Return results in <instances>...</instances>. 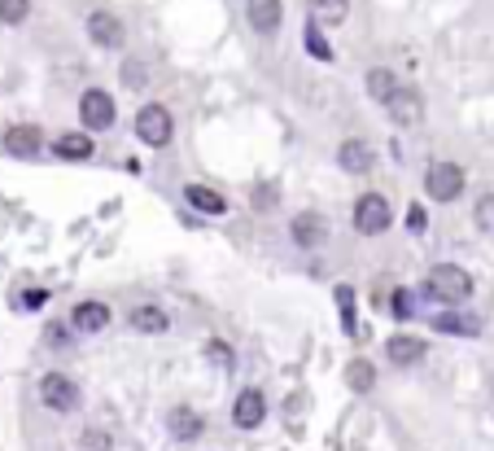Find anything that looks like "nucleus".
<instances>
[{
    "label": "nucleus",
    "instance_id": "nucleus-1",
    "mask_svg": "<svg viewBox=\"0 0 494 451\" xmlns=\"http://www.w3.org/2000/svg\"><path fill=\"white\" fill-rule=\"evenodd\" d=\"M425 294L433 302L459 307V302H468V294H473V276H468L464 267H455V263H438V267L425 276Z\"/></svg>",
    "mask_w": 494,
    "mask_h": 451
},
{
    "label": "nucleus",
    "instance_id": "nucleus-2",
    "mask_svg": "<svg viewBox=\"0 0 494 451\" xmlns=\"http://www.w3.org/2000/svg\"><path fill=\"white\" fill-rule=\"evenodd\" d=\"M136 136H141V145H149V150H166V145H171L175 119H171V110H166L162 101H149V105L136 110Z\"/></svg>",
    "mask_w": 494,
    "mask_h": 451
},
{
    "label": "nucleus",
    "instance_id": "nucleus-3",
    "mask_svg": "<svg viewBox=\"0 0 494 451\" xmlns=\"http://www.w3.org/2000/svg\"><path fill=\"white\" fill-rule=\"evenodd\" d=\"M394 224V210H390V198L385 193H363V198L354 201V228L363 233V237H377V233H385Z\"/></svg>",
    "mask_w": 494,
    "mask_h": 451
},
{
    "label": "nucleus",
    "instance_id": "nucleus-4",
    "mask_svg": "<svg viewBox=\"0 0 494 451\" xmlns=\"http://www.w3.org/2000/svg\"><path fill=\"white\" fill-rule=\"evenodd\" d=\"M425 193L433 201H455L464 193V167H455V162H433V167L425 171Z\"/></svg>",
    "mask_w": 494,
    "mask_h": 451
},
{
    "label": "nucleus",
    "instance_id": "nucleus-5",
    "mask_svg": "<svg viewBox=\"0 0 494 451\" xmlns=\"http://www.w3.org/2000/svg\"><path fill=\"white\" fill-rule=\"evenodd\" d=\"M79 119H84V127H88V132H105V127H114V119H118L114 97H109L105 88H88V93L79 97Z\"/></svg>",
    "mask_w": 494,
    "mask_h": 451
},
{
    "label": "nucleus",
    "instance_id": "nucleus-6",
    "mask_svg": "<svg viewBox=\"0 0 494 451\" xmlns=\"http://www.w3.org/2000/svg\"><path fill=\"white\" fill-rule=\"evenodd\" d=\"M88 40H93L97 49H123L127 27H123V18H118V13L97 9V13H88Z\"/></svg>",
    "mask_w": 494,
    "mask_h": 451
},
{
    "label": "nucleus",
    "instance_id": "nucleus-7",
    "mask_svg": "<svg viewBox=\"0 0 494 451\" xmlns=\"http://www.w3.org/2000/svg\"><path fill=\"white\" fill-rule=\"evenodd\" d=\"M40 399H45V407H53V412H75V407H79V386H75L66 373H49V377L40 381Z\"/></svg>",
    "mask_w": 494,
    "mask_h": 451
},
{
    "label": "nucleus",
    "instance_id": "nucleus-8",
    "mask_svg": "<svg viewBox=\"0 0 494 451\" xmlns=\"http://www.w3.org/2000/svg\"><path fill=\"white\" fill-rule=\"evenodd\" d=\"M246 18H249V27H254L258 36H276L280 22H285V0H249Z\"/></svg>",
    "mask_w": 494,
    "mask_h": 451
},
{
    "label": "nucleus",
    "instance_id": "nucleus-9",
    "mask_svg": "<svg viewBox=\"0 0 494 451\" xmlns=\"http://www.w3.org/2000/svg\"><path fill=\"white\" fill-rule=\"evenodd\" d=\"M289 237H294L302 250H315V246H324V237H328V224H324V215H315V210H302V215H294V224H289Z\"/></svg>",
    "mask_w": 494,
    "mask_h": 451
},
{
    "label": "nucleus",
    "instance_id": "nucleus-10",
    "mask_svg": "<svg viewBox=\"0 0 494 451\" xmlns=\"http://www.w3.org/2000/svg\"><path fill=\"white\" fill-rule=\"evenodd\" d=\"M385 110H390V119H394L398 127H416V123L425 119V97H420L416 88H398Z\"/></svg>",
    "mask_w": 494,
    "mask_h": 451
},
{
    "label": "nucleus",
    "instance_id": "nucleus-11",
    "mask_svg": "<svg viewBox=\"0 0 494 451\" xmlns=\"http://www.w3.org/2000/svg\"><path fill=\"white\" fill-rule=\"evenodd\" d=\"M263 416H267V399H263L258 390H241L237 403H232V425H237V430H258Z\"/></svg>",
    "mask_w": 494,
    "mask_h": 451
},
{
    "label": "nucleus",
    "instance_id": "nucleus-12",
    "mask_svg": "<svg viewBox=\"0 0 494 451\" xmlns=\"http://www.w3.org/2000/svg\"><path fill=\"white\" fill-rule=\"evenodd\" d=\"M4 150L13 153V158H36V153L45 150V132L31 127V123H18V127L4 132Z\"/></svg>",
    "mask_w": 494,
    "mask_h": 451
},
{
    "label": "nucleus",
    "instance_id": "nucleus-13",
    "mask_svg": "<svg viewBox=\"0 0 494 451\" xmlns=\"http://www.w3.org/2000/svg\"><path fill=\"white\" fill-rule=\"evenodd\" d=\"M337 162H342V171H350V176H368L372 171V162H377V153H372V145L368 141H342V150H337Z\"/></svg>",
    "mask_w": 494,
    "mask_h": 451
},
{
    "label": "nucleus",
    "instance_id": "nucleus-14",
    "mask_svg": "<svg viewBox=\"0 0 494 451\" xmlns=\"http://www.w3.org/2000/svg\"><path fill=\"white\" fill-rule=\"evenodd\" d=\"M105 324H109V307L97 299L79 302V307L70 311V329H79V333H101Z\"/></svg>",
    "mask_w": 494,
    "mask_h": 451
},
{
    "label": "nucleus",
    "instance_id": "nucleus-15",
    "mask_svg": "<svg viewBox=\"0 0 494 451\" xmlns=\"http://www.w3.org/2000/svg\"><path fill=\"white\" fill-rule=\"evenodd\" d=\"M385 355H390V364H398V368H411V364L425 359V342L411 338V333H398V338L385 342Z\"/></svg>",
    "mask_w": 494,
    "mask_h": 451
},
{
    "label": "nucleus",
    "instance_id": "nucleus-16",
    "mask_svg": "<svg viewBox=\"0 0 494 451\" xmlns=\"http://www.w3.org/2000/svg\"><path fill=\"white\" fill-rule=\"evenodd\" d=\"M53 153L66 158V162H84V158H93V136H84V132H66V136L53 141Z\"/></svg>",
    "mask_w": 494,
    "mask_h": 451
},
{
    "label": "nucleus",
    "instance_id": "nucleus-17",
    "mask_svg": "<svg viewBox=\"0 0 494 451\" xmlns=\"http://www.w3.org/2000/svg\"><path fill=\"white\" fill-rule=\"evenodd\" d=\"M184 201H189L193 210H201V215H228L223 193H215V189H206V184H189V189H184Z\"/></svg>",
    "mask_w": 494,
    "mask_h": 451
},
{
    "label": "nucleus",
    "instance_id": "nucleus-18",
    "mask_svg": "<svg viewBox=\"0 0 494 451\" xmlns=\"http://www.w3.org/2000/svg\"><path fill=\"white\" fill-rule=\"evenodd\" d=\"M398 88H402V84H398L394 70H385V66H372V70H368V97L372 101L390 105V97H394Z\"/></svg>",
    "mask_w": 494,
    "mask_h": 451
},
{
    "label": "nucleus",
    "instance_id": "nucleus-19",
    "mask_svg": "<svg viewBox=\"0 0 494 451\" xmlns=\"http://www.w3.org/2000/svg\"><path fill=\"white\" fill-rule=\"evenodd\" d=\"M311 4V22L320 27H342L350 13V0H306Z\"/></svg>",
    "mask_w": 494,
    "mask_h": 451
},
{
    "label": "nucleus",
    "instance_id": "nucleus-20",
    "mask_svg": "<svg viewBox=\"0 0 494 451\" xmlns=\"http://www.w3.org/2000/svg\"><path fill=\"white\" fill-rule=\"evenodd\" d=\"M433 329H438V333H459V338H477V333H482V324H477L473 316H459V311L433 316Z\"/></svg>",
    "mask_w": 494,
    "mask_h": 451
},
{
    "label": "nucleus",
    "instance_id": "nucleus-21",
    "mask_svg": "<svg viewBox=\"0 0 494 451\" xmlns=\"http://www.w3.org/2000/svg\"><path fill=\"white\" fill-rule=\"evenodd\" d=\"M166 324H171V320H166V311H162V307H153V302L132 311V329H136V333H162Z\"/></svg>",
    "mask_w": 494,
    "mask_h": 451
},
{
    "label": "nucleus",
    "instance_id": "nucleus-22",
    "mask_svg": "<svg viewBox=\"0 0 494 451\" xmlns=\"http://www.w3.org/2000/svg\"><path fill=\"white\" fill-rule=\"evenodd\" d=\"M346 381H350V390H359V395H368L372 386H377V368L368 364V359H354L346 368Z\"/></svg>",
    "mask_w": 494,
    "mask_h": 451
},
{
    "label": "nucleus",
    "instance_id": "nucleus-23",
    "mask_svg": "<svg viewBox=\"0 0 494 451\" xmlns=\"http://www.w3.org/2000/svg\"><path fill=\"white\" fill-rule=\"evenodd\" d=\"M171 430H175V439H198L201 434V416L193 407H180L175 416H171Z\"/></svg>",
    "mask_w": 494,
    "mask_h": 451
},
{
    "label": "nucleus",
    "instance_id": "nucleus-24",
    "mask_svg": "<svg viewBox=\"0 0 494 451\" xmlns=\"http://www.w3.org/2000/svg\"><path fill=\"white\" fill-rule=\"evenodd\" d=\"M31 18V0H0V22L4 27H18Z\"/></svg>",
    "mask_w": 494,
    "mask_h": 451
},
{
    "label": "nucleus",
    "instance_id": "nucleus-25",
    "mask_svg": "<svg viewBox=\"0 0 494 451\" xmlns=\"http://www.w3.org/2000/svg\"><path fill=\"white\" fill-rule=\"evenodd\" d=\"M123 84H127V88H145V84H149L145 62H136V57H132V62H123Z\"/></svg>",
    "mask_w": 494,
    "mask_h": 451
},
{
    "label": "nucleus",
    "instance_id": "nucleus-26",
    "mask_svg": "<svg viewBox=\"0 0 494 451\" xmlns=\"http://www.w3.org/2000/svg\"><path fill=\"white\" fill-rule=\"evenodd\" d=\"M306 49L315 53V57H324V62H328V57H333V49H328V45H324V36H320V27H315V22H311V27H306Z\"/></svg>",
    "mask_w": 494,
    "mask_h": 451
},
{
    "label": "nucleus",
    "instance_id": "nucleus-27",
    "mask_svg": "<svg viewBox=\"0 0 494 451\" xmlns=\"http://www.w3.org/2000/svg\"><path fill=\"white\" fill-rule=\"evenodd\" d=\"M477 224H482V228H494V198L490 193L477 201Z\"/></svg>",
    "mask_w": 494,
    "mask_h": 451
},
{
    "label": "nucleus",
    "instance_id": "nucleus-28",
    "mask_svg": "<svg viewBox=\"0 0 494 451\" xmlns=\"http://www.w3.org/2000/svg\"><path fill=\"white\" fill-rule=\"evenodd\" d=\"M411 311H416V307H411V294H407V290H398V294H394V316H398V320H411Z\"/></svg>",
    "mask_w": 494,
    "mask_h": 451
},
{
    "label": "nucleus",
    "instance_id": "nucleus-29",
    "mask_svg": "<svg viewBox=\"0 0 494 451\" xmlns=\"http://www.w3.org/2000/svg\"><path fill=\"white\" fill-rule=\"evenodd\" d=\"M407 224H411L416 233H425V224H429V219H425V210H420V206H411V210H407Z\"/></svg>",
    "mask_w": 494,
    "mask_h": 451
},
{
    "label": "nucleus",
    "instance_id": "nucleus-30",
    "mask_svg": "<svg viewBox=\"0 0 494 451\" xmlns=\"http://www.w3.org/2000/svg\"><path fill=\"white\" fill-rule=\"evenodd\" d=\"M49 342L53 347H66V329H61V324H53L49 329Z\"/></svg>",
    "mask_w": 494,
    "mask_h": 451
}]
</instances>
